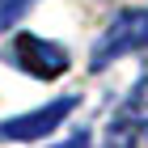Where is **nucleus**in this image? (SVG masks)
<instances>
[{
	"label": "nucleus",
	"instance_id": "423d86ee",
	"mask_svg": "<svg viewBox=\"0 0 148 148\" xmlns=\"http://www.w3.org/2000/svg\"><path fill=\"white\" fill-rule=\"evenodd\" d=\"M34 0H0V25H9V21H17L25 9H30Z\"/></svg>",
	"mask_w": 148,
	"mask_h": 148
},
{
	"label": "nucleus",
	"instance_id": "f03ea898",
	"mask_svg": "<svg viewBox=\"0 0 148 148\" xmlns=\"http://www.w3.org/2000/svg\"><path fill=\"white\" fill-rule=\"evenodd\" d=\"M13 59H17L30 76H38V80H51V76H59V72H68V51L59 42H47V38H34V34H17Z\"/></svg>",
	"mask_w": 148,
	"mask_h": 148
},
{
	"label": "nucleus",
	"instance_id": "7ed1b4c3",
	"mask_svg": "<svg viewBox=\"0 0 148 148\" xmlns=\"http://www.w3.org/2000/svg\"><path fill=\"white\" fill-rule=\"evenodd\" d=\"M72 110H76V97H59V102L42 106V110L4 119V123H0V136H9V140H42V136H51V131L64 123V114H72Z\"/></svg>",
	"mask_w": 148,
	"mask_h": 148
},
{
	"label": "nucleus",
	"instance_id": "39448f33",
	"mask_svg": "<svg viewBox=\"0 0 148 148\" xmlns=\"http://www.w3.org/2000/svg\"><path fill=\"white\" fill-rule=\"evenodd\" d=\"M127 114H136L140 123H148V72L136 80V89H131V97H127Z\"/></svg>",
	"mask_w": 148,
	"mask_h": 148
},
{
	"label": "nucleus",
	"instance_id": "f257e3e1",
	"mask_svg": "<svg viewBox=\"0 0 148 148\" xmlns=\"http://www.w3.org/2000/svg\"><path fill=\"white\" fill-rule=\"evenodd\" d=\"M136 47H148V9H131V13H119L110 21L102 38H97V51H93V68L110 64L114 55H127Z\"/></svg>",
	"mask_w": 148,
	"mask_h": 148
},
{
	"label": "nucleus",
	"instance_id": "20e7f679",
	"mask_svg": "<svg viewBox=\"0 0 148 148\" xmlns=\"http://www.w3.org/2000/svg\"><path fill=\"white\" fill-rule=\"evenodd\" d=\"M110 148H148V123H140L136 114H119L110 123Z\"/></svg>",
	"mask_w": 148,
	"mask_h": 148
}]
</instances>
